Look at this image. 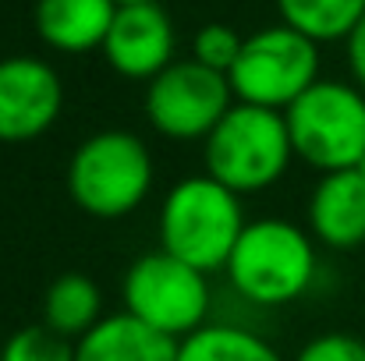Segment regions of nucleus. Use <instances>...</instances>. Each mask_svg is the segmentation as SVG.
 <instances>
[{
  "label": "nucleus",
  "mask_w": 365,
  "mask_h": 361,
  "mask_svg": "<svg viewBox=\"0 0 365 361\" xmlns=\"http://www.w3.org/2000/svg\"><path fill=\"white\" fill-rule=\"evenodd\" d=\"M242 231L238 195L210 174L178 181L160 206V248L202 273L227 269Z\"/></svg>",
  "instance_id": "f257e3e1"
},
{
  "label": "nucleus",
  "mask_w": 365,
  "mask_h": 361,
  "mask_svg": "<svg viewBox=\"0 0 365 361\" xmlns=\"http://www.w3.org/2000/svg\"><path fill=\"white\" fill-rule=\"evenodd\" d=\"M294 145L280 110L235 103L206 138V170L235 195L262 192L284 177Z\"/></svg>",
  "instance_id": "f03ea898"
},
{
  "label": "nucleus",
  "mask_w": 365,
  "mask_h": 361,
  "mask_svg": "<svg viewBox=\"0 0 365 361\" xmlns=\"http://www.w3.org/2000/svg\"><path fill=\"white\" fill-rule=\"evenodd\" d=\"M153 188L149 145L131 131H100L86 138L68 163V192L89 216L118 220L145 202Z\"/></svg>",
  "instance_id": "7ed1b4c3"
},
{
  "label": "nucleus",
  "mask_w": 365,
  "mask_h": 361,
  "mask_svg": "<svg viewBox=\"0 0 365 361\" xmlns=\"http://www.w3.org/2000/svg\"><path fill=\"white\" fill-rule=\"evenodd\" d=\"M227 276L252 305H287L309 291L316 276V248L302 227L287 220H255L245 224Z\"/></svg>",
  "instance_id": "20e7f679"
},
{
  "label": "nucleus",
  "mask_w": 365,
  "mask_h": 361,
  "mask_svg": "<svg viewBox=\"0 0 365 361\" xmlns=\"http://www.w3.org/2000/svg\"><path fill=\"white\" fill-rule=\"evenodd\" d=\"M294 156L323 174L355 170L365 156V93L348 82L319 78L287 110Z\"/></svg>",
  "instance_id": "39448f33"
},
{
  "label": "nucleus",
  "mask_w": 365,
  "mask_h": 361,
  "mask_svg": "<svg viewBox=\"0 0 365 361\" xmlns=\"http://www.w3.org/2000/svg\"><path fill=\"white\" fill-rule=\"evenodd\" d=\"M227 78L238 103L287 110L319 82V43L294 32L291 25L262 28L245 39Z\"/></svg>",
  "instance_id": "423d86ee"
},
{
  "label": "nucleus",
  "mask_w": 365,
  "mask_h": 361,
  "mask_svg": "<svg viewBox=\"0 0 365 361\" xmlns=\"http://www.w3.org/2000/svg\"><path fill=\"white\" fill-rule=\"evenodd\" d=\"M124 312L174 340H185L202 330L210 312L206 273L167 255L163 248L149 251L135 258L124 276Z\"/></svg>",
  "instance_id": "0eeeda50"
},
{
  "label": "nucleus",
  "mask_w": 365,
  "mask_h": 361,
  "mask_svg": "<svg viewBox=\"0 0 365 361\" xmlns=\"http://www.w3.org/2000/svg\"><path fill=\"white\" fill-rule=\"evenodd\" d=\"M231 96L235 89L227 75L199 64L195 57L174 61L167 71H160L149 82L145 117L167 138L195 142V138H210V131L235 107Z\"/></svg>",
  "instance_id": "6e6552de"
},
{
  "label": "nucleus",
  "mask_w": 365,
  "mask_h": 361,
  "mask_svg": "<svg viewBox=\"0 0 365 361\" xmlns=\"http://www.w3.org/2000/svg\"><path fill=\"white\" fill-rule=\"evenodd\" d=\"M64 107V85L46 61H0V142H32L53 127Z\"/></svg>",
  "instance_id": "1a4fd4ad"
},
{
  "label": "nucleus",
  "mask_w": 365,
  "mask_h": 361,
  "mask_svg": "<svg viewBox=\"0 0 365 361\" xmlns=\"http://www.w3.org/2000/svg\"><path fill=\"white\" fill-rule=\"evenodd\" d=\"M107 64L124 78H145L153 82L160 71H167L174 61V25L167 11L149 4H124L114 14V25L103 43Z\"/></svg>",
  "instance_id": "9d476101"
},
{
  "label": "nucleus",
  "mask_w": 365,
  "mask_h": 361,
  "mask_svg": "<svg viewBox=\"0 0 365 361\" xmlns=\"http://www.w3.org/2000/svg\"><path fill=\"white\" fill-rule=\"evenodd\" d=\"M309 227L327 248H359L365 241V177L359 170L323 174L309 199Z\"/></svg>",
  "instance_id": "9b49d317"
},
{
  "label": "nucleus",
  "mask_w": 365,
  "mask_h": 361,
  "mask_svg": "<svg viewBox=\"0 0 365 361\" xmlns=\"http://www.w3.org/2000/svg\"><path fill=\"white\" fill-rule=\"evenodd\" d=\"M181 344L135 315H107L100 319L78 344L75 361H178Z\"/></svg>",
  "instance_id": "f8f14e48"
},
{
  "label": "nucleus",
  "mask_w": 365,
  "mask_h": 361,
  "mask_svg": "<svg viewBox=\"0 0 365 361\" xmlns=\"http://www.w3.org/2000/svg\"><path fill=\"white\" fill-rule=\"evenodd\" d=\"M118 0H39L36 28L43 43L64 53H86L107 43Z\"/></svg>",
  "instance_id": "ddd939ff"
},
{
  "label": "nucleus",
  "mask_w": 365,
  "mask_h": 361,
  "mask_svg": "<svg viewBox=\"0 0 365 361\" xmlns=\"http://www.w3.org/2000/svg\"><path fill=\"white\" fill-rule=\"evenodd\" d=\"M100 287L86 273H64L46 287L43 298V326H50L64 340H82L103 315H100Z\"/></svg>",
  "instance_id": "4468645a"
},
{
  "label": "nucleus",
  "mask_w": 365,
  "mask_h": 361,
  "mask_svg": "<svg viewBox=\"0 0 365 361\" xmlns=\"http://www.w3.org/2000/svg\"><path fill=\"white\" fill-rule=\"evenodd\" d=\"M284 25L309 36L312 43L348 39L362 21L365 0H277Z\"/></svg>",
  "instance_id": "2eb2a0df"
},
{
  "label": "nucleus",
  "mask_w": 365,
  "mask_h": 361,
  "mask_svg": "<svg viewBox=\"0 0 365 361\" xmlns=\"http://www.w3.org/2000/svg\"><path fill=\"white\" fill-rule=\"evenodd\" d=\"M178 361H284L262 337L238 326H202L181 340Z\"/></svg>",
  "instance_id": "dca6fc26"
},
{
  "label": "nucleus",
  "mask_w": 365,
  "mask_h": 361,
  "mask_svg": "<svg viewBox=\"0 0 365 361\" xmlns=\"http://www.w3.org/2000/svg\"><path fill=\"white\" fill-rule=\"evenodd\" d=\"M0 361H75V344L57 337L50 326H21L7 337Z\"/></svg>",
  "instance_id": "f3484780"
},
{
  "label": "nucleus",
  "mask_w": 365,
  "mask_h": 361,
  "mask_svg": "<svg viewBox=\"0 0 365 361\" xmlns=\"http://www.w3.org/2000/svg\"><path fill=\"white\" fill-rule=\"evenodd\" d=\"M242 46H245V39L231 25L213 21V25H206V28L195 32L192 53H195L199 64H206V68H213V71H220V75H231V68H235Z\"/></svg>",
  "instance_id": "a211bd4d"
},
{
  "label": "nucleus",
  "mask_w": 365,
  "mask_h": 361,
  "mask_svg": "<svg viewBox=\"0 0 365 361\" xmlns=\"http://www.w3.org/2000/svg\"><path fill=\"white\" fill-rule=\"evenodd\" d=\"M294 361H365V340L351 333H323L309 340Z\"/></svg>",
  "instance_id": "6ab92c4d"
},
{
  "label": "nucleus",
  "mask_w": 365,
  "mask_h": 361,
  "mask_svg": "<svg viewBox=\"0 0 365 361\" xmlns=\"http://www.w3.org/2000/svg\"><path fill=\"white\" fill-rule=\"evenodd\" d=\"M348 64H351V75H355L359 89L365 93V14L348 36Z\"/></svg>",
  "instance_id": "aec40b11"
},
{
  "label": "nucleus",
  "mask_w": 365,
  "mask_h": 361,
  "mask_svg": "<svg viewBox=\"0 0 365 361\" xmlns=\"http://www.w3.org/2000/svg\"><path fill=\"white\" fill-rule=\"evenodd\" d=\"M124 4H149V0H118V7H124Z\"/></svg>",
  "instance_id": "412c9836"
},
{
  "label": "nucleus",
  "mask_w": 365,
  "mask_h": 361,
  "mask_svg": "<svg viewBox=\"0 0 365 361\" xmlns=\"http://www.w3.org/2000/svg\"><path fill=\"white\" fill-rule=\"evenodd\" d=\"M355 170H359V174H362V177H365V156H362V163H359V167H355Z\"/></svg>",
  "instance_id": "4be33fe9"
}]
</instances>
